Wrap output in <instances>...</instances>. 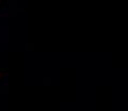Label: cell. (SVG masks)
I'll return each mask as SVG.
<instances>
[]
</instances>
